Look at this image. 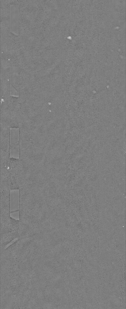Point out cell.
<instances>
[{
	"label": "cell",
	"instance_id": "6da1fadb",
	"mask_svg": "<svg viewBox=\"0 0 126 309\" xmlns=\"http://www.w3.org/2000/svg\"><path fill=\"white\" fill-rule=\"evenodd\" d=\"M19 129L11 128L10 129V155L18 159L19 157Z\"/></svg>",
	"mask_w": 126,
	"mask_h": 309
},
{
	"label": "cell",
	"instance_id": "7a4b0ae2",
	"mask_svg": "<svg viewBox=\"0 0 126 309\" xmlns=\"http://www.w3.org/2000/svg\"><path fill=\"white\" fill-rule=\"evenodd\" d=\"M19 6L11 5L10 6V29L11 32L18 35L19 31Z\"/></svg>",
	"mask_w": 126,
	"mask_h": 309
}]
</instances>
